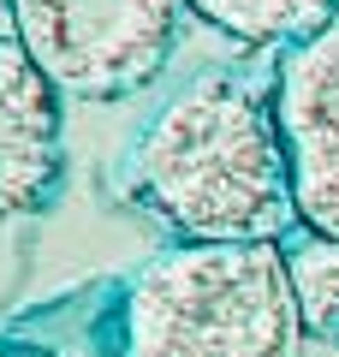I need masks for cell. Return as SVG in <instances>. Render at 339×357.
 <instances>
[{
    "label": "cell",
    "mask_w": 339,
    "mask_h": 357,
    "mask_svg": "<svg viewBox=\"0 0 339 357\" xmlns=\"http://www.w3.org/2000/svg\"><path fill=\"white\" fill-rule=\"evenodd\" d=\"M119 178L179 244H286L298 232L280 96L262 72L185 77L137 131Z\"/></svg>",
    "instance_id": "obj_1"
},
{
    "label": "cell",
    "mask_w": 339,
    "mask_h": 357,
    "mask_svg": "<svg viewBox=\"0 0 339 357\" xmlns=\"http://www.w3.org/2000/svg\"><path fill=\"white\" fill-rule=\"evenodd\" d=\"M298 340L286 244H173L119 298V357H292Z\"/></svg>",
    "instance_id": "obj_2"
},
{
    "label": "cell",
    "mask_w": 339,
    "mask_h": 357,
    "mask_svg": "<svg viewBox=\"0 0 339 357\" xmlns=\"http://www.w3.org/2000/svg\"><path fill=\"white\" fill-rule=\"evenodd\" d=\"M13 36L77 102H126L167 72L190 0H6Z\"/></svg>",
    "instance_id": "obj_3"
},
{
    "label": "cell",
    "mask_w": 339,
    "mask_h": 357,
    "mask_svg": "<svg viewBox=\"0 0 339 357\" xmlns=\"http://www.w3.org/2000/svg\"><path fill=\"white\" fill-rule=\"evenodd\" d=\"M274 96L292 149L298 227L339 238V13L315 36L292 42L280 54Z\"/></svg>",
    "instance_id": "obj_4"
},
{
    "label": "cell",
    "mask_w": 339,
    "mask_h": 357,
    "mask_svg": "<svg viewBox=\"0 0 339 357\" xmlns=\"http://www.w3.org/2000/svg\"><path fill=\"white\" fill-rule=\"evenodd\" d=\"M60 173V89L18 36H0V227L48 208Z\"/></svg>",
    "instance_id": "obj_5"
},
{
    "label": "cell",
    "mask_w": 339,
    "mask_h": 357,
    "mask_svg": "<svg viewBox=\"0 0 339 357\" xmlns=\"http://www.w3.org/2000/svg\"><path fill=\"white\" fill-rule=\"evenodd\" d=\"M190 13L244 48H292L339 13V0H190Z\"/></svg>",
    "instance_id": "obj_6"
},
{
    "label": "cell",
    "mask_w": 339,
    "mask_h": 357,
    "mask_svg": "<svg viewBox=\"0 0 339 357\" xmlns=\"http://www.w3.org/2000/svg\"><path fill=\"white\" fill-rule=\"evenodd\" d=\"M286 268H292V298H298L303 333L339 345V238L298 227L286 238Z\"/></svg>",
    "instance_id": "obj_7"
}]
</instances>
